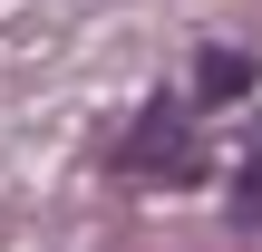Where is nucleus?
Listing matches in <instances>:
<instances>
[{
	"mask_svg": "<svg viewBox=\"0 0 262 252\" xmlns=\"http://www.w3.org/2000/svg\"><path fill=\"white\" fill-rule=\"evenodd\" d=\"M117 175H136V185H194V175H204L194 107H185V97H156V107L136 117V136L117 146Z\"/></svg>",
	"mask_w": 262,
	"mask_h": 252,
	"instance_id": "1",
	"label": "nucleus"
},
{
	"mask_svg": "<svg viewBox=\"0 0 262 252\" xmlns=\"http://www.w3.org/2000/svg\"><path fill=\"white\" fill-rule=\"evenodd\" d=\"M253 87V58L243 49H204V68H194V107H224V97H243Z\"/></svg>",
	"mask_w": 262,
	"mask_h": 252,
	"instance_id": "2",
	"label": "nucleus"
},
{
	"mask_svg": "<svg viewBox=\"0 0 262 252\" xmlns=\"http://www.w3.org/2000/svg\"><path fill=\"white\" fill-rule=\"evenodd\" d=\"M233 223H262V136L243 155V185H233Z\"/></svg>",
	"mask_w": 262,
	"mask_h": 252,
	"instance_id": "3",
	"label": "nucleus"
}]
</instances>
